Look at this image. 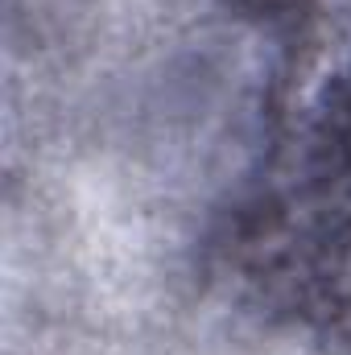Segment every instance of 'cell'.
Listing matches in <instances>:
<instances>
[{"label":"cell","mask_w":351,"mask_h":355,"mask_svg":"<svg viewBox=\"0 0 351 355\" xmlns=\"http://www.w3.org/2000/svg\"><path fill=\"white\" fill-rule=\"evenodd\" d=\"M236 4H244V8H273V4H281V0H236Z\"/></svg>","instance_id":"6da1fadb"}]
</instances>
